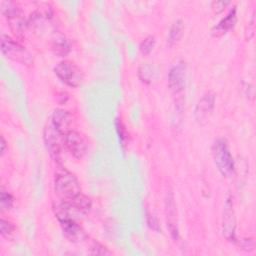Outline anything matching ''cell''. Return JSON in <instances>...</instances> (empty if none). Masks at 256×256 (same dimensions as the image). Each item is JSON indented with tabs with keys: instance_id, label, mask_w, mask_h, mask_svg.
<instances>
[{
	"instance_id": "1",
	"label": "cell",
	"mask_w": 256,
	"mask_h": 256,
	"mask_svg": "<svg viewBox=\"0 0 256 256\" xmlns=\"http://www.w3.org/2000/svg\"><path fill=\"white\" fill-rule=\"evenodd\" d=\"M54 190L61 199L67 200L79 195L81 193V186L77 177L72 172L61 167L55 172Z\"/></svg>"
},
{
	"instance_id": "2",
	"label": "cell",
	"mask_w": 256,
	"mask_h": 256,
	"mask_svg": "<svg viewBox=\"0 0 256 256\" xmlns=\"http://www.w3.org/2000/svg\"><path fill=\"white\" fill-rule=\"evenodd\" d=\"M212 153L215 164L222 175L230 177L234 173V160L231 155L228 143L225 139H217L212 146Z\"/></svg>"
},
{
	"instance_id": "3",
	"label": "cell",
	"mask_w": 256,
	"mask_h": 256,
	"mask_svg": "<svg viewBox=\"0 0 256 256\" xmlns=\"http://www.w3.org/2000/svg\"><path fill=\"white\" fill-rule=\"evenodd\" d=\"M44 142L51 158L61 163L63 158V150L65 148V135L58 131L50 122L44 128Z\"/></svg>"
},
{
	"instance_id": "4",
	"label": "cell",
	"mask_w": 256,
	"mask_h": 256,
	"mask_svg": "<svg viewBox=\"0 0 256 256\" xmlns=\"http://www.w3.org/2000/svg\"><path fill=\"white\" fill-rule=\"evenodd\" d=\"M2 13L6 16L12 32L19 38H22L26 32L27 22L22 10L12 2H3L1 5Z\"/></svg>"
},
{
	"instance_id": "5",
	"label": "cell",
	"mask_w": 256,
	"mask_h": 256,
	"mask_svg": "<svg viewBox=\"0 0 256 256\" xmlns=\"http://www.w3.org/2000/svg\"><path fill=\"white\" fill-rule=\"evenodd\" d=\"M1 51L9 59L22 64H30L32 61L30 53L17 41L8 35H1Z\"/></svg>"
},
{
	"instance_id": "6",
	"label": "cell",
	"mask_w": 256,
	"mask_h": 256,
	"mask_svg": "<svg viewBox=\"0 0 256 256\" xmlns=\"http://www.w3.org/2000/svg\"><path fill=\"white\" fill-rule=\"evenodd\" d=\"M54 72L58 78L71 87H77L82 81L80 69L70 61H60L55 67Z\"/></svg>"
},
{
	"instance_id": "7",
	"label": "cell",
	"mask_w": 256,
	"mask_h": 256,
	"mask_svg": "<svg viewBox=\"0 0 256 256\" xmlns=\"http://www.w3.org/2000/svg\"><path fill=\"white\" fill-rule=\"evenodd\" d=\"M65 148L72 156L81 159L87 152V142L77 131H69L65 135Z\"/></svg>"
},
{
	"instance_id": "8",
	"label": "cell",
	"mask_w": 256,
	"mask_h": 256,
	"mask_svg": "<svg viewBox=\"0 0 256 256\" xmlns=\"http://www.w3.org/2000/svg\"><path fill=\"white\" fill-rule=\"evenodd\" d=\"M215 103V95L213 92L205 93L201 99L198 101L195 108V118L198 123L205 124L207 123L212 110L214 108Z\"/></svg>"
},
{
	"instance_id": "9",
	"label": "cell",
	"mask_w": 256,
	"mask_h": 256,
	"mask_svg": "<svg viewBox=\"0 0 256 256\" xmlns=\"http://www.w3.org/2000/svg\"><path fill=\"white\" fill-rule=\"evenodd\" d=\"M186 65L183 61H179L172 66L168 75V83L170 89L174 93L181 92L185 87Z\"/></svg>"
},
{
	"instance_id": "10",
	"label": "cell",
	"mask_w": 256,
	"mask_h": 256,
	"mask_svg": "<svg viewBox=\"0 0 256 256\" xmlns=\"http://www.w3.org/2000/svg\"><path fill=\"white\" fill-rule=\"evenodd\" d=\"M62 228L63 234L71 242H80L85 238L84 230L78 225L73 218L60 217L57 218Z\"/></svg>"
},
{
	"instance_id": "11",
	"label": "cell",
	"mask_w": 256,
	"mask_h": 256,
	"mask_svg": "<svg viewBox=\"0 0 256 256\" xmlns=\"http://www.w3.org/2000/svg\"><path fill=\"white\" fill-rule=\"evenodd\" d=\"M235 227H236V220L235 214L233 209V203L231 199H227L224 211H223V235L229 241H236L235 237Z\"/></svg>"
},
{
	"instance_id": "12",
	"label": "cell",
	"mask_w": 256,
	"mask_h": 256,
	"mask_svg": "<svg viewBox=\"0 0 256 256\" xmlns=\"http://www.w3.org/2000/svg\"><path fill=\"white\" fill-rule=\"evenodd\" d=\"M50 123L62 134L66 135L69 131H71V125L73 122L72 115L61 108L55 109L49 119Z\"/></svg>"
},
{
	"instance_id": "13",
	"label": "cell",
	"mask_w": 256,
	"mask_h": 256,
	"mask_svg": "<svg viewBox=\"0 0 256 256\" xmlns=\"http://www.w3.org/2000/svg\"><path fill=\"white\" fill-rule=\"evenodd\" d=\"M165 208H166L167 227L169 229V232H170L172 238L176 240L179 237V231H178V225H177L176 206L174 203L173 194L171 192L167 195V198L165 201Z\"/></svg>"
},
{
	"instance_id": "14",
	"label": "cell",
	"mask_w": 256,
	"mask_h": 256,
	"mask_svg": "<svg viewBox=\"0 0 256 256\" xmlns=\"http://www.w3.org/2000/svg\"><path fill=\"white\" fill-rule=\"evenodd\" d=\"M237 17H236V9L235 7H233V9L230 10V12L217 24V26H215L212 30L213 34L216 36H219L223 33H225L227 30H229L230 28H232L234 26V24L236 23Z\"/></svg>"
},
{
	"instance_id": "15",
	"label": "cell",
	"mask_w": 256,
	"mask_h": 256,
	"mask_svg": "<svg viewBox=\"0 0 256 256\" xmlns=\"http://www.w3.org/2000/svg\"><path fill=\"white\" fill-rule=\"evenodd\" d=\"M52 49L54 50L55 54L59 56H65L69 52V44L65 36L57 32L52 37Z\"/></svg>"
},
{
	"instance_id": "16",
	"label": "cell",
	"mask_w": 256,
	"mask_h": 256,
	"mask_svg": "<svg viewBox=\"0 0 256 256\" xmlns=\"http://www.w3.org/2000/svg\"><path fill=\"white\" fill-rule=\"evenodd\" d=\"M184 31V24L181 19H177L171 26L169 35H168V43L172 46L178 43L183 35Z\"/></svg>"
},
{
	"instance_id": "17",
	"label": "cell",
	"mask_w": 256,
	"mask_h": 256,
	"mask_svg": "<svg viewBox=\"0 0 256 256\" xmlns=\"http://www.w3.org/2000/svg\"><path fill=\"white\" fill-rule=\"evenodd\" d=\"M154 68L153 66L149 65V63H142V65L138 69L139 78L145 83H150L154 78Z\"/></svg>"
},
{
	"instance_id": "18",
	"label": "cell",
	"mask_w": 256,
	"mask_h": 256,
	"mask_svg": "<svg viewBox=\"0 0 256 256\" xmlns=\"http://www.w3.org/2000/svg\"><path fill=\"white\" fill-rule=\"evenodd\" d=\"M15 233V226L12 222L1 218L0 220V234L2 237L10 239Z\"/></svg>"
},
{
	"instance_id": "19",
	"label": "cell",
	"mask_w": 256,
	"mask_h": 256,
	"mask_svg": "<svg viewBox=\"0 0 256 256\" xmlns=\"http://www.w3.org/2000/svg\"><path fill=\"white\" fill-rule=\"evenodd\" d=\"M115 125H116V131H117V134L119 136V140L121 142V146L124 148L125 146H127V143H128V139H129V134L124 126V124L122 123V121L117 118L116 121H115Z\"/></svg>"
},
{
	"instance_id": "20",
	"label": "cell",
	"mask_w": 256,
	"mask_h": 256,
	"mask_svg": "<svg viewBox=\"0 0 256 256\" xmlns=\"http://www.w3.org/2000/svg\"><path fill=\"white\" fill-rule=\"evenodd\" d=\"M1 197H0V208L2 211L5 210H9L12 206H13V202H14V198L12 197V195L4 190V188H1Z\"/></svg>"
},
{
	"instance_id": "21",
	"label": "cell",
	"mask_w": 256,
	"mask_h": 256,
	"mask_svg": "<svg viewBox=\"0 0 256 256\" xmlns=\"http://www.w3.org/2000/svg\"><path fill=\"white\" fill-rule=\"evenodd\" d=\"M155 37L153 35L147 36L140 44V51L142 54H149L155 46Z\"/></svg>"
},
{
	"instance_id": "22",
	"label": "cell",
	"mask_w": 256,
	"mask_h": 256,
	"mask_svg": "<svg viewBox=\"0 0 256 256\" xmlns=\"http://www.w3.org/2000/svg\"><path fill=\"white\" fill-rule=\"evenodd\" d=\"M90 253L93 255H107L111 254L108 249L103 246L101 243L97 241H92V244L90 245Z\"/></svg>"
},
{
	"instance_id": "23",
	"label": "cell",
	"mask_w": 256,
	"mask_h": 256,
	"mask_svg": "<svg viewBox=\"0 0 256 256\" xmlns=\"http://www.w3.org/2000/svg\"><path fill=\"white\" fill-rule=\"evenodd\" d=\"M147 223L148 225L153 229V230H156V231H159V225H158V221L156 219V217L154 215H152L151 213L147 212Z\"/></svg>"
},
{
	"instance_id": "24",
	"label": "cell",
	"mask_w": 256,
	"mask_h": 256,
	"mask_svg": "<svg viewBox=\"0 0 256 256\" xmlns=\"http://www.w3.org/2000/svg\"><path fill=\"white\" fill-rule=\"evenodd\" d=\"M241 247L243 248V249H245V250H249V251H251V250H253L254 248V242H253V240L252 239H244V240H241Z\"/></svg>"
},
{
	"instance_id": "25",
	"label": "cell",
	"mask_w": 256,
	"mask_h": 256,
	"mask_svg": "<svg viewBox=\"0 0 256 256\" xmlns=\"http://www.w3.org/2000/svg\"><path fill=\"white\" fill-rule=\"evenodd\" d=\"M227 4H229V2L216 1V2H213V3H212V7H213V9L218 13V12L222 11V10H223V8H224Z\"/></svg>"
},
{
	"instance_id": "26",
	"label": "cell",
	"mask_w": 256,
	"mask_h": 256,
	"mask_svg": "<svg viewBox=\"0 0 256 256\" xmlns=\"http://www.w3.org/2000/svg\"><path fill=\"white\" fill-rule=\"evenodd\" d=\"M0 146H1V149H0L1 156H3V154L5 153V149H6V141H5L3 136H1V144H0Z\"/></svg>"
}]
</instances>
